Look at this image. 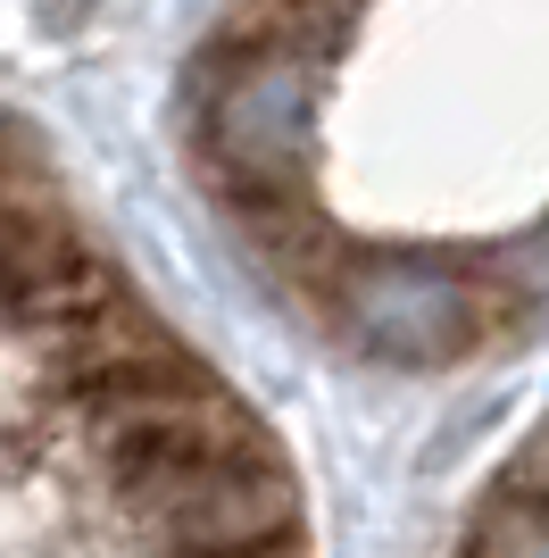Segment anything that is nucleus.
I'll list each match as a JSON object with an SVG mask.
<instances>
[{
    "label": "nucleus",
    "mask_w": 549,
    "mask_h": 558,
    "mask_svg": "<svg viewBox=\"0 0 549 558\" xmlns=\"http://www.w3.org/2000/svg\"><path fill=\"white\" fill-rule=\"evenodd\" d=\"M117 509L134 525L142 558H267L300 542V484L267 434L225 450V459L183 466Z\"/></svg>",
    "instance_id": "nucleus-1"
},
{
    "label": "nucleus",
    "mask_w": 549,
    "mask_h": 558,
    "mask_svg": "<svg viewBox=\"0 0 549 558\" xmlns=\"http://www.w3.org/2000/svg\"><path fill=\"white\" fill-rule=\"evenodd\" d=\"M333 308L375 350H400V359L450 350L483 326V292L457 276H434V267H350L333 283Z\"/></svg>",
    "instance_id": "nucleus-2"
}]
</instances>
